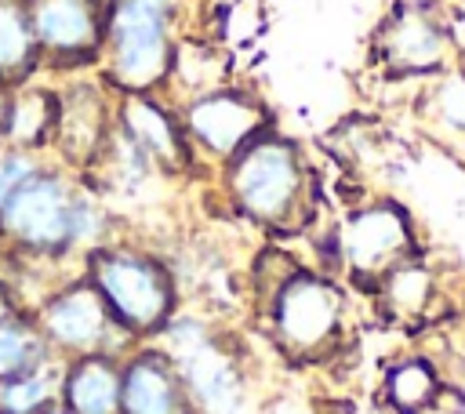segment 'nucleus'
<instances>
[{"label": "nucleus", "instance_id": "obj_2", "mask_svg": "<svg viewBox=\"0 0 465 414\" xmlns=\"http://www.w3.org/2000/svg\"><path fill=\"white\" fill-rule=\"evenodd\" d=\"M225 207L272 240L309 236L320 218V178L305 149L276 127L218 167Z\"/></svg>", "mask_w": 465, "mask_h": 414}, {"label": "nucleus", "instance_id": "obj_21", "mask_svg": "<svg viewBox=\"0 0 465 414\" xmlns=\"http://www.w3.org/2000/svg\"><path fill=\"white\" fill-rule=\"evenodd\" d=\"M40 47L33 36L29 0H0V84L18 87L40 76Z\"/></svg>", "mask_w": 465, "mask_h": 414}, {"label": "nucleus", "instance_id": "obj_18", "mask_svg": "<svg viewBox=\"0 0 465 414\" xmlns=\"http://www.w3.org/2000/svg\"><path fill=\"white\" fill-rule=\"evenodd\" d=\"M447 396L443 370L425 352H403L385 363L378 399L389 414H432Z\"/></svg>", "mask_w": 465, "mask_h": 414}, {"label": "nucleus", "instance_id": "obj_7", "mask_svg": "<svg viewBox=\"0 0 465 414\" xmlns=\"http://www.w3.org/2000/svg\"><path fill=\"white\" fill-rule=\"evenodd\" d=\"M178 367L196 414H236L247 392V367L240 341L218 323L178 309L153 338Z\"/></svg>", "mask_w": 465, "mask_h": 414}, {"label": "nucleus", "instance_id": "obj_9", "mask_svg": "<svg viewBox=\"0 0 465 414\" xmlns=\"http://www.w3.org/2000/svg\"><path fill=\"white\" fill-rule=\"evenodd\" d=\"M174 109H178V123L185 131V142L196 156V167L214 171V174L243 145H251L258 134L276 127L269 102L236 80H229L214 91H203L196 98H185Z\"/></svg>", "mask_w": 465, "mask_h": 414}, {"label": "nucleus", "instance_id": "obj_25", "mask_svg": "<svg viewBox=\"0 0 465 414\" xmlns=\"http://www.w3.org/2000/svg\"><path fill=\"white\" fill-rule=\"evenodd\" d=\"M7 91H11V87H4V84H0V149H4V120H7Z\"/></svg>", "mask_w": 465, "mask_h": 414}, {"label": "nucleus", "instance_id": "obj_24", "mask_svg": "<svg viewBox=\"0 0 465 414\" xmlns=\"http://www.w3.org/2000/svg\"><path fill=\"white\" fill-rule=\"evenodd\" d=\"M44 160H47L44 153H25V149H11V145L0 149V211H4V203L15 196V189H18Z\"/></svg>", "mask_w": 465, "mask_h": 414}, {"label": "nucleus", "instance_id": "obj_6", "mask_svg": "<svg viewBox=\"0 0 465 414\" xmlns=\"http://www.w3.org/2000/svg\"><path fill=\"white\" fill-rule=\"evenodd\" d=\"M421 247L411 211L392 196H367L349 207L327 240V272H334L349 291L374 294V287Z\"/></svg>", "mask_w": 465, "mask_h": 414}, {"label": "nucleus", "instance_id": "obj_15", "mask_svg": "<svg viewBox=\"0 0 465 414\" xmlns=\"http://www.w3.org/2000/svg\"><path fill=\"white\" fill-rule=\"evenodd\" d=\"M120 414H196L174 360L156 341H138L124 356Z\"/></svg>", "mask_w": 465, "mask_h": 414}, {"label": "nucleus", "instance_id": "obj_5", "mask_svg": "<svg viewBox=\"0 0 465 414\" xmlns=\"http://www.w3.org/2000/svg\"><path fill=\"white\" fill-rule=\"evenodd\" d=\"M84 276L134 341H153L182 309L174 265L138 240L113 236L94 247L84 258Z\"/></svg>", "mask_w": 465, "mask_h": 414}, {"label": "nucleus", "instance_id": "obj_10", "mask_svg": "<svg viewBox=\"0 0 465 414\" xmlns=\"http://www.w3.org/2000/svg\"><path fill=\"white\" fill-rule=\"evenodd\" d=\"M33 320L47 341V349L58 360L73 356H91V352H109V356H127L138 341L116 323L102 294L87 283L84 272L69 276L58 283L44 301L33 305Z\"/></svg>", "mask_w": 465, "mask_h": 414}, {"label": "nucleus", "instance_id": "obj_11", "mask_svg": "<svg viewBox=\"0 0 465 414\" xmlns=\"http://www.w3.org/2000/svg\"><path fill=\"white\" fill-rule=\"evenodd\" d=\"M116 127V91L91 73H73L58 84V120L47 160L73 174H87Z\"/></svg>", "mask_w": 465, "mask_h": 414}, {"label": "nucleus", "instance_id": "obj_14", "mask_svg": "<svg viewBox=\"0 0 465 414\" xmlns=\"http://www.w3.org/2000/svg\"><path fill=\"white\" fill-rule=\"evenodd\" d=\"M371 301L378 305V316L389 327L400 330H421V327H436L447 312H450V298H447V276L443 269L418 251L414 258L400 261L371 294Z\"/></svg>", "mask_w": 465, "mask_h": 414}, {"label": "nucleus", "instance_id": "obj_22", "mask_svg": "<svg viewBox=\"0 0 465 414\" xmlns=\"http://www.w3.org/2000/svg\"><path fill=\"white\" fill-rule=\"evenodd\" d=\"M62 360L47 356L29 370H18L0 381V414H40L58 403Z\"/></svg>", "mask_w": 465, "mask_h": 414}, {"label": "nucleus", "instance_id": "obj_23", "mask_svg": "<svg viewBox=\"0 0 465 414\" xmlns=\"http://www.w3.org/2000/svg\"><path fill=\"white\" fill-rule=\"evenodd\" d=\"M47 356H54V352L47 349V341L33 320V309H18L7 320H0V381L18 370L36 367Z\"/></svg>", "mask_w": 465, "mask_h": 414}, {"label": "nucleus", "instance_id": "obj_27", "mask_svg": "<svg viewBox=\"0 0 465 414\" xmlns=\"http://www.w3.org/2000/svg\"><path fill=\"white\" fill-rule=\"evenodd\" d=\"M458 65H461V73H465V51H461V58H458Z\"/></svg>", "mask_w": 465, "mask_h": 414}, {"label": "nucleus", "instance_id": "obj_3", "mask_svg": "<svg viewBox=\"0 0 465 414\" xmlns=\"http://www.w3.org/2000/svg\"><path fill=\"white\" fill-rule=\"evenodd\" d=\"M352 294L356 291L323 265H298L254 316L287 363L312 367L334 360L349 345Z\"/></svg>", "mask_w": 465, "mask_h": 414}, {"label": "nucleus", "instance_id": "obj_17", "mask_svg": "<svg viewBox=\"0 0 465 414\" xmlns=\"http://www.w3.org/2000/svg\"><path fill=\"white\" fill-rule=\"evenodd\" d=\"M120 363L109 352L62 360L58 403L69 414H120Z\"/></svg>", "mask_w": 465, "mask_h": 414}, {"label": "nucleus", "instance_id": "obj_20", "mask_svg": "<svg viewBox=\"0 0 465 414\" xmlns=\"http://www.w3.org/2000/svg\"><path fill=\"white\" fill-rule=\"evenodd\" d=\"M54 120H58V84H44L40 76H33L7 91L4 145L47 156Z\"/></svg>", "mask_w": 465, "mask_h": 414}, {"label": "nucleus", "instance_id": "obj_1", "mask_svg": "<svg viewBox=\"0 0 465 414\" xmlns=\"http://www.w3.org/2000/svg\"><path fill=\"white\" fill-rule=\"evenodd\" d=\"M120 236L116 207L84 178L44 160L0 211V254L84 272V258Z\"/></svg>", "mask_w": 465, "mask_h": 414}, {"label": "nucleus", "instance_id": "obj_12", "mask_svg": "<svg viewBox=\"0 0 465 414\" xmlns=\"http://www.w3.org/2000/svg\"><path fill=\"white\" fill-rule=\"evenodd\" d=\"M33 36L44 73H94L105 40V7L98 0H29Z\"/></svg>", "mask_w": 465, "mask_h": 414}, {"label": "nucleus", "instance_id": "obj_26", "mask_svg": "<svg viewBox=\"0 0 465 414\" xmlns=\"http://www.w3.org/2000/svg\"><path fill=\"white\" fill-rule=\"evenodd\" d=\"M40 414H69L62 403H54V407H47V410H40Z\"/></svg>", "mask_w": 465, "mask_h": 414}, {"label": "nucleus", "instance_id": "obj_16", "mask_svg": "<svg viewBox=\"0 0 465 414\" xmlns=\"http://www.w3.org/2000/svg\"><path fill=\"white\" fill-rule=\"evenodd\" d=\"M414 120L421 134L454 156H465V73L461 65L443 69L418 84Z\"/></svg>", "mask_w": 465, "mask_h": 414}, {"label": "nucleus", "instance_id": "obj_28", "mask_svg": "<svg viewBox=\"0 0 465 414\" xmlns=\"http://www.w3.org/2000/svg\"><path fill=\"white\" fill-rule=\"evenodd\" d=\"M98 4H102V7H109V4H113V0H98Z\"/></svg>", "mask_w": 465, "mask_h": 414}, {"label": "nucleus", "instance_id": "obj_13", "mask_svg": "<svg viewBox=\"0 0 465 414\" xmlns=\"http://www.w3.org/2000/svg\"><path fill=\"white\" fill-rule=\"evenodd\" d=\"M116 131L167 178L182 182L200 174L196 156L178 123V109L163 94H116Z\"/></svg>", "mask_w": 465, "mask_h": 414}, {"label": "nucleus", "instance_id": "obj_19", "mask_svg": "<svg viewBox=\"0 0 465 414\" xmlns=\"http://www.w3.org/2000/svg\"><path fill=\"white\" fill-rule=\"evenodd\" d=\"M232 80V62H229V51L214 40V36H200V33H182L178 47H174V58H171V73H167V84H163V98L171 105L185 102V98H196L203 91H214L222 84Z\"/></svg>", "mask_w": 465, "mask_h": 414}, {"label": "nucleus", "instance_id": "obj_8", "mask_svg": "<svg viewBox=\"0 0 465 414\" xmlns=\"http://www.w3.org/2000/svg\"><path fill=\"white\" fill-rule=\"evenodd\" d=\"M461 58L450 11L432 0L392 4L371 33V62L392 84H421Z\"/></svg>", "mask_w": 465, "mask_h": 414}, {"label": "nucleus", "instance_id": "obj_4", "mask_svg": "<svg viewBox=\"0 0 465 414\" xmlns=\"http://www.w3.org/2000/svg\"><path fill=\"white\" fill-rule=\"evenodd\" d=\"M182 33H189V0H113L98 76L116 94H160Z\"/></svg>", "mask_w": 465, "mask_h": 414}]
</instances>
